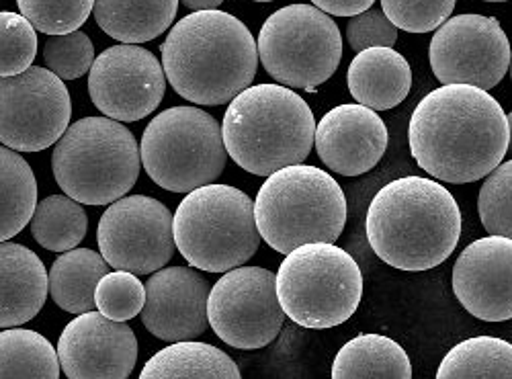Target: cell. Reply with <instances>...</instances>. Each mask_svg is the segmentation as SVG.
Listing matches in <instances>:
<instances>
[{
	"instance_id": "32",
	"label": "cell",
	"mask_w": 512,
	"mask_h": 379,
	"mask_svg": "<svg viewBox=\"0 0 512 379\" xmlns=\"http://www.w3.org/2000/svg\"><path fill=\"white\" fill-rule=\"evenodd\" d=\"M512 162H500L480 189L478 212L490 236H512Z\"/></svg>"
},
{
	"instance_id": "11",
	"label": "cell",
	"mask_w": 512,
	"mask_h": 379,
	"mask_svg": "<svg viewBox=\"0 0 512 379\" xmlns=\"http://www.w3.org/2000/svg\"><path fill=\"white\" fill-rule=\"evenodd\" d=\"M72 101L66 84L48 68L29 66L0 78V144L41 152L68 130Z\"/></svg>"
},
{
	"instance_id": "9",
	"label": "cell",
	"mask_w": 512,
	"mask_h": 379,
	"mask_svg": "<svg viewBox=\"0 0 512 379\" xmlns=\"http://www.w3.org/2000/svg\"><path fill=\"white\" fill-rule=\"evenodd\" d=\"M140 158L158 187L191 193L224 173L228 152L222 125L197 107H170L148 123Z\"/></svg>"
},
{
	"instance_id": "29",
	"label": "cell",
	"mask_w": 512,
	"mask_h": 379,
	"mask_svg": "<svg viewBox=\"0 0 512 379\" xmlns=\"http://www.w3.org/2000/svg\"><path fill=\"white\" fill-rule=\"evenodd\" d=\"M439 379L512 377V345L494 336H476L453 347L437 369Z\"/></svg>"
},
{
	"instance_id": "19",
	"label": "cell",
	"mask_w": 512,
	"mask_h": 379,
	"mask_svg": "<svg viewBox=\"0 0 512 379\" xmlns=\"http://www.w3.org/2000/svg\"><path fill=\"white\" fill-rule=\"evenodd\" d=\"M320 160L343 177H359L377 166L388 148V128L377 111L363 105L330 109L314 132Z\"/></svg>"
},
{
	"instance_id": "17",
	"label": "cell",
	"mask_w": 512,
	"mask_h": 379,
	"mask_svg": "<svg viewBox=\"0 0 512 379\" xmlns=\"http://www.w3.org/2000/svg\"><path fill=\"white\" fill-rule=\"evenodd\" d=\"M512 240L488 236L465 246L453 267L459 304L484 322L512 318Z\"/></svg>"
},
{
	"instance_id": "36",
	"label": "cell",
	"mask_w": 512,
	"mask_h": 379,
	"mask_svg": "<svg viewBox=\"0 0 512 379\" xmlns=\"http://www.w3.org/2000/svg\"><path fill=\"white\" fill-rule=\"evenodd\" d=\"M347 39L357 54L367 48H394L398 41V29L381 9L371 7L349 21Z\"/></svg>"
},
{
	"instance_id": "31",
	"label": "cell",
	"mask_w": 512,
	"mask_h": 379,
	"mask_svg": "<svg viewBox=\"0 0 512 379\" xmlns=\"http://www.w3.org/2000/svg\"><path fill=\"white\" fill-rule=\"evenodd\" d=\"M146 304V285L130 271L107 273L95 289L97 310L111 320H132Z\"/></svg>"
},
{
	"instance_id": "8",
	"label": "cell",
	"mask_w": 512,
	"mask_h": 379,
	"mask_svg": "<svg viewBox=\"0 0 512 379\" xmlns=\"http://www.w3.org/2000/svg\"><path fill=\"white\" fill-rule=\"evenodd\" d=\"M175 246L185 261L207 273H226L248 263L261 246L254 201L230 185L193 189L173 216Z\"/></svg>"
},
{
	"instance_id": "34",
	"label": "cell",
	"mask_w": 512,
	"mask_h": 379,
	"mask_svg": "<svg viewBox=\"0 0 512 379\" xmlns=\"http://www.w3.org/2000/svg\"><path fill=\"white\" fill-rule=\"evenodd\" d=\"M44 60L48 70L62 80H76L87 74L95 62L93 41L82 31L52 35L44 46Z\"/></svg>"
},
{
	"instance_id": "37",
	"label": "cell",
	"mask_w": 512,
	"mask_h": 379,
	"mask_svg": "<svg viewBox=\"0 0 512 379\" xmlns=\"http://www.w3.org/2000/svg\"><path fill=\"white\" fill-rule=\"evenodd\" d=\"M375 0H312V5L326 15L355 17L373 7Z\"/></svg>"
},
{
	"instance_id": "6",
	"label": "cell",
	"mask_w": 512,
	"mask_h": 379,
	"mask_svg": "<svg viewBox=\"0 0 512 379\" xmlns=\"http://www.w3.org/2000/svg\"><path fill=\"white\" fill-rule=\"evenodd\" d=\"M140 146L111 117H84L56 142L52 168L60 189L82 205H109L140 177Z\"/></svg>"
},
{
	"instance_id": "25",
	"label": "cell",
	"mask_w": 512,
	"mask_h": 379,
	"mask_svg": "<svg viewBox=\"0 0 512 379\" xmlns=\"http://www.w3.org/2000/svg\"><path fill=\"white\" fill-rule=\"evenodd\" d=\"M37 205V181L17 150L0 146V242L17 236Z\"/></svg>"
},
{
	"instance_id": "1",
	"label": "cell",
	"mask_w": 512,
	"mask_h": 379,
	"mask_svg": "<svg viewBox=\"0 0 512 379\" xmlns=\"http://www.w3.org/2000/svg\"><path fill=\"white\" fill-rule=\"evenodd\" d=\"M408 142L418 166L437 181L474 183L504 160L510 117L488 91L443 84L416 105Z\"/></svg>"
},
{
	"instance_id": "18",
	"label": "cell",
	"mask_w": 512,
	"mask_h": 379,
	"mask_svg": "<svg viewBox=\"0 0 512 379\" xmlns=\"http://www.w3.org/2000/svg\"><path fill=\"white\" fill-rule=\"evenodd\" d=\"M207 279L187 267L158 269L146 283L144 326L160 341L177 343L201 336L207 326Z\"/></svg>"
},
{
	"instance_id": "16",
	"label": "cell",
	"mask_w": 512,
	"mask_h": 379,
	"mask_svg": "<svg viewBox=\"0 0 512 379\" xmlns=\"http://www.w3.org/2000/svg\"><path fill=\"white\" fill-rule=\"evenodd\" d=\"M58 361L66 377H130L138 361V341L132 326L101 312L74 318L58 341Z\"/></svg>"
},
{
	"instance_id": "12",
	"label": "cell",
	"mask_w": 512,
	"mask_h": 379,
	"mask_svg": "<svg viewBox=\"0 0 512 379\" xmlns=\"http://www.w3.org/2000/svg\"><path fill=\"white\" fill-rule=\"evenodd\" d=\"M207 320L220 339L234 349H265L285 320L279 306L275 273L263 267H236L209 289Z\"/></svg>"
},
{
	"instance_id": "33",
	"label": "cell",
	"mask_w": 512,
	"mask_h": 379,
	"mask_svg": "<svg viewBox=\"0 0 512 379\" xmlns=\"http://www.w3.org/2000/svg\"><path fill=\"white\" fill-rule=\"evenodd\" d=\"M37 56L35 27L17 13H0V78L27 70Z\"/></svg>"
},
{
	"instance_id": "30",
	"label": "cell",
	"mask_w": 512,
	"mask_h": 379,
	"mask_svg": "<svg viewBox=\"0 0 512 379\" xmlns=\"http://www.w3.org/2000/svg\"><path fill=\"white\" fill-rule=\"evenodd\" d=\"M21 15L41 33L78 31L93 13L95 0H17Z\"/></svg>"
},
{
	"instance_id": "38",
	"label": "cell",
	"mask_w": 512,
	"mask_h": 379,
	"mask_svg": "<svg viewBox=\"0 0 512 379\" xmlns=\"http://www.w3.org/2000/svg\"><path fill=\"white\" fill-rule=\"evenodd\" d=\"M181 3L191 11H216L224 0H181Z\"/></svg>"
},
{
	"instance_id": "5",
	"label": "cell",
	"mask_w": 512,
	"mask_h": 379,
	"mask_svg": "<svg viewBox=\"0 0 512 379\" xmlns=\"http://www.w3.org/2000/svg\"><path fill=\"white\" fill-rule=\"evenodd\" d=\"M261 238L281 255L308 242H336L347 224L345 191L312 164H289L267 177L254 199Z\"/></svg>"
},
{
	"instance_id": "28",
	"label": "cell",
	"mask_w": 512,
	"mask_h": 379,
	"mask_svg": "<svg viewBox=\"0 0 512 379\" xmlns=\"http://www.w3.org/2000/svg\"><path fill=\"white\" fill-rule=\"evenodd\" d=\"M58 351L46 336L27 328L0 332V377H60Z\"/></svg>"
},
{
	"instance_id": "23",
	"label": "cell",
	"mask_w": 512,
	"mask_h": 379,
	"mask_svg": "<svg viewBox=\"0 0 512 379\" xmlns=\"http://www.w3.org/2000/svg\"><path fill=\"white\" fill-rule=\"evenodd\" d=\"M109 273L103 255L89 248L66 250L52 265L48 289L52 300L70 314L95 310L97 283Z\"/></svg>"
},
{
	"instance_id": "24",
	"label": "cell",
	"mask_w": 512,
	"mask_h": 379,
	"mask_svg": "<svg viewBox=\"0 0 512 379\" xmlns=\"http://www.w3.org/2000/svg\"><path fill=\"white\" fill-rule=\"evenodd\" d=\"M334 379L347 377H398L410 379L408 353L383 334H361L338 351L332 365Z\"/></svg>"
},
{
	"instance_id": "20",
	"label": "cell",
	"mask_w": 512,
	"mask_h": 379,
	"mask_svg": "<svg viewBox=\"0 0 512 379\" xmlns=\"http://www.w3.org/2000/svg\"><path fill=\"white\" fill-rule=\"evenodd\" d=\"M48 298V271L33 250L0 242V328L33 320Z\"/></svg>"
},
{
	"instance_id": "21",
	"label": "cell",
	"mask_w": 512,
	"mask_h": 379,
	"mask_svg": "<svg viewBox=\"0 0 512 379\" xmlns=\"http://www.w3.org/2000/svg\"><path fill=\"white\" fill-rule=\"evenodd\" d=\"M347 80L359 105L388 111L410 95L412 70L408 60L394 48H367L351 62Z\"/></svg>"
},
{
	"instance_id": "7",
	"label": "cell",
	"mask_w": 512,
	"mask_h": 379,
	"mask_svg": "<svg viewBox=\"0 0 512 379\" xmlns=\"http://www.w3.org/2000/svg\"><path fill=\"white\" fill-rule=\"evenodd\" d=\"M277 300L285 316L312 330L345 324L363 298V275L345 248L308 242L293 248L275 275Z\"/></svg>"
},
{
	"instance_id": "10",
	"label": "cell",
	"mask_w": 512,
	"mask_h": 379,
	"mask_svg": "<svg viewBox=\"0 0 512 379\" xmlns=\"http://www.w3.org/2000/svg\"><path fill=\"white\" fill-rule=\"evenodd\" d=\"M256 52L283 87L314 91L336 72L343 35L334 19L314 5H289L265 21Z\"/></svg>"
},
{
	"instance_id": "13",
	"label": "cell",
	"mask_w": 512,
	"mask_h": 379,
	"mask_svg": "<svg viewBox=\"0 0 512 379\" xmlns=\"http://www.w3.org/2000/svg\"><path fill=\"white\" fill-rule=\"evenodd\" d=\"M97 242L109 267L134 275L154 273L175 255L173 214L154 197H121L101 216Z\"/></svg>"
},
{
	"instance_id": "2",
	"label": "cell",
	"mask_w": 512,
	"mask_h": 379,
	"mask_svg": "<svg viewBox=\"0 0 512 379\" xmlns=\"http://www.w3.org/2000/svg\"><path fill=\"white\" fill-rule=\"evenodd\" d=\"M162 70L173 89L197 105H224L248 89L259 52L250 29L224 11L183 17L162 44Z\"/></svg>"
},
{
	"instance_id": "22",
	"label": "cell",
	"mask_w": 512,
	"mask_h": 379,
	"mask_svg": "<svg viewBox=\"0 0 512 379\" xmlns=\"http://www.w3.org/2000/svg\"><path fill=\"white\" fill-rule=\"evenodd\" d=\"M179 0H95L97 25L121 44H144L173 25Z\"/></svg>"
},
{
	"instance_id": "4",
	"label": "cell",
	"mask_w": 512,
	"mask_h": 379,
	"mask_svg": "<svg viewBox=\"0 0 512 379\" xmlns=\"http://www.w3.org/2000/svg\"><path fill=\"white\" fill-rule=\"evenodd\" d=\"M310 105L283 84H256L230 101L222 138L230 158L256 177L302 164L314 144Z\"/></svg>"
},
{
	"instance_id": "26",
	"label": "cell",
	"mask_w": 512,
	"mask_h": 379,
	"mask_svg": "<svg viewBox=\"0 0 512 379\" xmlns=\"http://www.w3.org/2000/svg\"><path fill=\"white\" fill-rule=\"evenodd\" d=\"M142 379L150 377H230L238 379V365L218 347L207 343L177 341L158 351L142 369Z\"/></svg>"
},
{
	"instance_id": "3",
	"label": "cell",
	"mask_w": 512,
	"mask_h": 379,
	"mask_svg": "<svg viewBox=\"0 0 512 379\" xmlns=\"http://www.w3.org/2000/svg\"><path fill=\"white\" fill-rule=\"evenodd\" d=\"M365 230L383 263L400 271H429L455 250L461 236V209L439 181L402 177L377 191Z\"/></svg>"
},
{
	"instance_id": "27",
	"label": "cell",
	"mask_w": 512,
	"mask_h": 379,
	"mask_svg": "<svg viewBox=\"0 0 512 379\" xmlns=\"http://www.w3.org/2000/svg\"><path fill=\"white\" fill-rule=\"evenodd\" d=\"M89 218L82 203L68 195H52L35 205L31 216V234L39 246L52 252L76 248L87 236Z\"/></svg>"
},
{
	"instance_id": "35",
	"label": "cell",
	"mask_w": 512,
	"mask_h": 379,
	"mask_svg": "<svg viewBox=\"0 0 512 379\" xmlns=\"http://www.w3.org/2000/svg\"><path fill=\"white\" fill-rule=\"evenodd\" d=\"M455 0H381V11L396 29L431 33L453 13Z\"/></svg>"
},
{
	"instance_id": "14",
	"label": "cell",
	"mask_w": 512,
	"mask_h": 379,
	"mask_svg": "<svg viewBox=\"0 0 512 379\" xmlns=\"http://www.w3.org/2000/svg\"><path fill=\"white\" fill-rule=\"evenodd\" d=\"M429 58L441 82L490 91L510 68V44L496 19L459 15L437 29Z\"/></svg>"
},
{
	"instance_id": "15",
	"label": "cell",
	"mask_w": 512,
	"mask_h": 379,
	"mask_svg": "<svg viewBox=\"0 0 512 379\" xmlns=\"http://www.w3.org/2000/svg\"><path fill=\"white\" fill-rule=\"evenodd\" d=\"M89 72V93L95 107L115 121H140L164 99L162 64L136 44L105 50Z\"/></svg>"
},
{
	"instance_id": "40",
	"label": "cell",
	"mask_w": 512,
	"mask_h": 379,
	"mask_svg": "<svg viewBox=\"0 0 512 379\" xmlns=\"http://www.w3.org/2000/svg\"><path fill=\"white\" fill-rule=\"evenodd\" d=\"M254 3H273V0H254Z\"/></svg>"
},
{
	"instance_id": "39",
	"label": "cell",
	"mask_w": 512,
	"mask_h": 379,
	"mask_svg": "<svg viewBox=\"0 0 512 379\" xmlns=\"http://www.w3.org/2000/svg\"><path fill=\"white\" fill-rule=\"evenodd\" d=\"M484 3H508V0H484Z\"/></svg>"
}]
</instances>
